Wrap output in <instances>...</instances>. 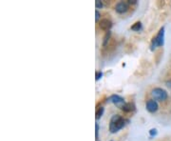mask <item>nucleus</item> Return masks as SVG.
Wrapping results in <instances>:
<instances>
[{"label": "nucleus", "instance_id": "nucleus-1", "mask_svg": "<svg viewBox=\"0 0 171 141\" xmlns=\"http://www.w3.org/2000/svg\"><path fill=\"white\" fill-rule=\"evenodd\" d=\"M129 122L128 119L124 118L120 114H114L109 121V132L111 134H116Z\"/></svg>", "mask_w": 171, "mask_h": 141}, {"label": "nucleus", "instance_id": "nucleus-2", "mask_svg": "<svg viewBox=\"0 0 171 141\" xmlns=\"http://www.w3.org/2000/svg\"><path fill=\"white\" fill-rule=\"evenodd\" d=\"M164 44H165V27H162L159 30V32H158V33L152 38L150 50L153 52L157 47H163Z\"/></svg>", "mask_w": 171, "mask_h": 141}, {"label": "nucleus", "instance_id": "nucleus-3", "mask_svg": "<svg viewBox=\"0 0 171 141\" xmlns=\"http://www.w3.org/2000/svg\"><path fill=\"white\" fill-rule=\"evenodd\" d=\"M151 95L154 100L158 101H165L168 97L167 92L162 88H154L151 91Z\"/></svg>", "mask_w": 171, "mask_h": 141}, {"label": "nucleus", "instance_id": "nucleus-4", "mask_svg": "<svg viewBox=\"0 0 171 141\" xmlns=\"http://www.w3.org/2000/svg\"><path fill=\"white\" fill-rule=\"evenodd\" d=\"M109 101L112 102V103H113L114 105H116L118 108H120V109L126 104L125 99H124L122 96L118 95H112L109 97Z\"/></svg>", "mask_w": 171, "mask_h": 141}, {"label": "nucleus", "instance_id": "nucleus-5", "mask_svg": "<svg viewBox=\"0 0 171 141\" xmlns=\"http://www.w3.org/2000/svg\"><path fill=\"white\" fill-rule=\"evenodd\" d=\"M129 10V4L127 2H125V1H120L118 2L115 6V11L117 14H120V15H123V14H126V12Z\"/></svg>", "mask_w": 171, "mask_h": 141}, {"label": "nucleus", "instance_id": "nucleus-6", "mask_svg": "<svg viewBox=\"0 0 171 141\" xmlns=\"http://www.w3.org/2000/svg\"><path fill=\"white\" fill-rule=\"evenodd\" d=\"M99 27H100V29L103 30V31L109 32V31L111 29V27H112V22H111V20L109 19V18H103V19H101L100 22H99Z\"/></svg>", "mask_w": 171, "mask_h": 141}, {"label": "nucleus", "instance_id": "nucleus-7", "mask_svg": "<svg viewBox=\"0 0 171 141\" xmlns=\"http://www.w3.org/2000/svg\"><path fill=\"white\" fill-rule=\"evenodd\" d=\"M146 108L147 110L153 113V112H156L158 111V109H159V105H158L157 101L154 100V99H149L147 101V104H146Z\"/></svg>", "mask_w": 171, "mask_h": 141}, {"label": "nucleus", "instance_id": "nucleus-8", "mask_svg": "<svg viewBox=\"0 0 171 141\" xmlns=\"http://www.w3.org/2000/svg\"><path fill=\"white\" fill-rule=\"evenodd\" d=\"M135 104L133 102H129V103H126L122 108L121 110L125 112H134L135 111Z\"/></svg>", "mask_w": 171, "mask_h": 141}, {"label": "nucleus", "instance_id": "nucleus-9", "mask_svg": "<svg viewBox=\"0 0 171 141\" xmlns=\"http://www.w3.org/2000/svg\"><path fill=\"white\" fill-rule=\"evenodd\" d=\"M142 29H143V24L141 21H136L132 26L130 27V30L134 31V32H140L142 31Z\"/></svg>", "mask_w": 171, "mask_h": 141}, {"label": "nucleus", "instance_id": "nucleus-10", "mask_svg": "<svg viewBox=\"0 0 171 141\" xmlns=\"http://www.w3.org/2000/svg\"><path fill=\"white\" fill-rule=\"evenodd\" d=\"M110 36H111V32L110 31L107 32L106 34H105V36H104V38H103V43H102L103 47H106L109 44V41L110 39Z\"/></svg>", "mask_w": 171, "mask_h": 141}, {"label": "nucleus", "instance_id": "nucleus-11", "mask_svg": "<svg viewBox=\"0 0 171 141\" xmlns=\"http://www.w3.org/2000/svg\"><path fill=\"white\" fill-rule=\"evenodd\" d=\"M104 112H105V108L104 107H98L97 110H96V112H95V118L96 120H99L104 114Z\"/></svg>", "mask_w": 171, "mask_h": 141}, {"label": "nucleus", "instance_id": "nucleus-12", "mask_svg": "<svg viewBox=\"0 0 171 141\" xmlns=\"http://www.w3.org/2000/svg\"><path fill=\"white\" fill-rule=\"evenodd\" d=\"M102 77H103V73H102L101 71H97L96 73H95V80L98 81V80H100Z\"/></svg>", "mask_w": 171, "mask_h": 141}, {"label": "nucleus", "instance_id": "nucleus-13", "mask_svg": "<svg viewBox=\"0 0 171 141\" xmlns=\"http://www.w3.org/2000/svg\"><path fill=\"white\" fill-rule=\"evenodd\" d=\"M95 137H96V140L98 141V139H99V124H98V122L95 123Z\"/></svg>", "mask_w": 171, "mask_h": 141}, {"label": "nucleus", "instance_id": "nucleus-14", "mask_svg": "<svg viewBox=\"0 0 171 141\" xmlns=\"http://www.w3.org/2000/svg\"><path fill=\"white\" fill-rule=\"evenodd\" d=\"M95 7L96 9H102L104 7V4L102 1H100V0H96L95 1Z\"/></svg>", "mask_w": 171, "mask_h": 141}, {"label": "nucleus", "instance_id": "nucleus-15", "mask_svg": "<svg viewBox=\"0 0 171 141\" xmlns=\"http://www.w3.org/2000/svg\"><path fill=\"white\" fill-rule=\"evenodd\" d=\"M157 130L156 129H151L150 131H149V134H150V136L152 137V136H155L156 134H157Z\"/></svg>", "mask_w": 171, "mask_h": 141}, {"label": "nucleus", "instance_id": "nucleus-16", "mask_svg": "<svg viewBox=\"0 0 171 141\" xmlns=\"http://www.w3.org/2000/svg\"><path fill=\"white\" fill-rule=\"evenodd\" d=\"M100 17H101V14H100L98 11H95V19H96V21H99Z\"/></svg>", "mask_w": 171, "mask_h": 141}, {"label": "nucleus", "instance_id": "nucleus-17", "mask_svg": "<svg viewBox=\"0 0 171 141\" xmlns=\"http://www.w3.org/2000/svg\"><path fill=\"white\" fill-rule=\"evenodd\" d=\"M127 3L129 5H135L137 4V0H127Z\"/></svg>", "mask_w": 171, "mask_h": 141}, {"label": "nucleus", "instance_id": "nucleus-18", "mask_svg": "<svg viewBox=\"0 0 171 141\" xmlns=\"http://www.w3.org/2000/svg\"><path fill=\"white\" fill-rule=\"evenodd\" d=\"M166 86H167L168 88H171V80H169V81L166 82Z\"/></svg>", "mask_w": 171, "mask_h": 141}, {"label": "nucleus", "instance_id": "nucleus-19", "mask_svg": "<svg viewBox=\"0 0 171 141\" xmlns=\"http://www.w3.org/2000/svg\"><path fill=\"white\" fill-rule=\"evenodd\" d=\"M157 4H158V5H159V6H163V5L165 4V2H162V3H161V2L159 1V2H157Z\"/></svg>", "mask_w": 171, "mask_h": 141}, {"label": "nucleus", "instance_id": "nucleus-20", "mask_svg": "<svg viewBox=\"0 0 171 141\" xmlns=\"http://www.w3.org/2000/svg\"><path fill=\"white\" fill-rule=\"evenodd\" d=\"M110 141H113V140H110Z\"/></svg>", "mask_w": 171, "mask_h": 141}]
</instances>
